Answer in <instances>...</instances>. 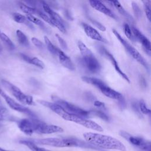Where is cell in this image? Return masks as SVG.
Here are the masks:
<instances>
[{
  "label": "cell",
  "mask_w": 151,
  "mask_h": 151,
  "mask_svg": "<svg viewBox=\"0 0 151 151\" xmlns=\"http://www.w3.org/2000/svg\"><path fill=\"white\" fill-rule=\"evenodd\" d=\"M85 140L90 145L99 148L106 149H114L126 151L125 146L117 139L96 133L87 132L83 133Z\"/></svg>",
  "instance_id": "cell-1"
},
{
  "label": "cell",
  "mask_w": 151,
  "mask_h": 151,
  "mask_svg": "<svg viewBox=\"0 0 151 151\" xmlns=\"http://www.w3.org/2000/svg\"><path fill=\"white\" fill-rule=\"evenodd\" d=\"M34 143L39 145H47L58 147H81L86 148H91L97 149L98 148L94 146L90 143H85L84 142L74 138H47L41 139H36L33 141Z\"/></svg>",
  "instance_id": "cell-2"
},
{
  "label": "cell",
  "mask_w": 151,
  "mask_h": 151,
  "mask_svg": "<svg viewBox=\"0 0 151 151\" xmlns=\"http://www.w3.org/2000/svg\"><path fill=\"white\" fill-rule=\"evenodd\" d=\"M81 78L84 81L88 84H92L93 86L97 87L104 96L110 99L119 100L123 97L122 94L109 87L104 82H103L102 80L100 79L94 77L86 76L82 77Z\"/></svg>",
  "instance_id": "cell-3"
},
{
  "label": "cell",
  "mask_w": 151,
  "mask_h": 151,
  "mask_svg": "<svg viewBox=\"0 0 151 151\" xmlns=\"http://www.w3.org/2000/svg\"><path fill=\"white\" fill-rule=\"evenodd\" d=\"M51 99L55 103L60 105L64 109V110L70 114H74L85 119L88 117L91 114L90 111L85 110L76 105H74L59 98L57 96H51Z\"/></svg>",
  "instance_id": "cell-4"
},
{
  "label": "cell",
  "mask_w": 151,
  "mask_h": 151,
  "mask_svg": "<svg viewBox=\"0 0 151 151\" xmlns=\"http://www.w3.org/2000/svg\"><path fill=\"white\" fill-rule=\"evenodd\" d=\"M1 83L4 88L7 89L21 103L28 105H32L34 104L32 96L24 94L15 85L5 80H2Z\"/></svg>",
  "instance_id": "cell-5"
},
{
  "label": "cell",
  "mask_w": 151,
  "mask_h": 151,
  "mask_svg": "<svg viewBox=\"0 0 151 151\" xmlns=\"http://www.w3.org/2000/svg\"><path fill=\"white\" fill-rule=\"evenodd\" d=\"M112 31H113V34L115 35V36L117 37V38L120 41L121 44L124 47V48L127 50V51L132 56V57L148 70H149V65H148L146 60L139 52V51L134 47H133L132 45H130L127 41H126L119 34V33L116 29H113Z\"/></svg>",
  "instance_id": "cell-6"
},
{
  "label": "cell",
  "mask_w": 151,
  "mask_h": 151,
  "mask_svg": "<svg viewBox=\"0 0 151 151\" xmlns=\"http://www.w3.org/2000/svg\"><path fill=\"white\" fill-rule=\"evenodd\" d=\"M79 62L86 70L91 73H99L101 68L100 63L92 52L82 56Z\"/></svg>",
  "instance_id": "cell-7"
},
{
  "label": "cell",
  "mask_w": 151,
  "mask_h": 151,
  "mask_svg": "<svg viewBox=\"0 0 151 151\" xmlns=\"http://www.w3.org/2000/svg\"><path fill=\"white\" fill-rule=\"evenodd\" d=\"M42 122L35 117L23 119L18 122V126L23 133L27 135H31L34 132H35Z\"/></svg>",
  "instance_id": "cell-8"
},
{
  "label": "cell",
  "mask_w": 151,
  "mask_h": 151,
  "mask_svg": "<svg viewBox=\"0 0 151 151\" xmlns=\"http://www.w3.org/2000/svg\"><path fill=\"white\" fill-rule=\"evenodd\" d=\"M0 95L4 98L7 104L11 107L12 109L21 112L23 113H25L30 116L31 117H34L35 114L34 113H32L28 108L24 106L23 105L17 103L16 101H15L14 99H12L11 97H10L8 95H7L2 90L0 89Z\"/></svg>",
  "instance_id": "cell-9"
},
{
  "label": "cell",
  "mask_w": 151,
  "mask_h": 151,
  "mask_svg": "<svg viewBox=\"0 0 151 151\" xmlns=\"http://www.w3.org/2000/svg\"><path fill=\"white\" fill-rule=\"evenodd\" d=\"M119 133L120 136L125 138L126 140H128L132 145L136 146L144 150L150 151L151 148L150 141L146 140L140 137L132 136L124 131H120Z\"/></svg>",
  "instance_id": "cell-10"
},
{
  "label": "cell",
  "mask_w": 151,
  "mask_h": 151,
  "mask_svg": "<svg viewBox=\"0 0 151 151\" xmlns=\"http://www.w3.org/2000/svg\"><path fill=\"white\" fill-rule=\"evenodd\" d=\"M66 120L70 121V122H73L76 123H78L86 128L88 129H91L98 132H103V128L97 123L96 122L91 121L90 120H88L87 119L79 117L78 116L70 114L67 119Z\"/></svg>",
  "instance_id": "cell-11"
},
{
  "label": "cell",
  "mask_w": 151,
  "mask_h": 151,
  "mask_svg": "<svg viewBox=\"0 0 151 151\" xmlns=\"http://www.w3.org/2000/svg\"><path fill=\"white\" fill-rule=\"evenodd\" d=\"M99 52L102 54L103 56H104V57L107 58L108 60H109L110 61V62L111 63V64H113V67H114L116 71L126 81H127L129 83H130V80L129 78V77H127V76L123 72V71L120 69L117 61L116 60V59L114 58V57L113 56V55L111 54H110L109 52V51H108L104 47H103V46H100V48L99 47Z\"/></svg>",
  "instance_id": "cell-12"
},
{
  "label": "cell",
  "mask_w": 151,
  "mask_h": 151,
  "mask_svg": "<svg viewBox=\"0 0 151 151\" xmlns=\"http://www.w3.org/2000/svg\"><path fill=\"white\" fill-rule=\"evenodd\" d=\"M130 29H131V31H132V32H133L135 38L143 45L146 52L149 55H150V41L138 29H137L134 26H132Z\"/></svg>",
  "instance_id": "cell-13"
},
{
  "label": "cell",
  "mask_w": 151,
  "mask_h": 151,
  "mask_svg": "<svg viewBox=\"0 0 151 151\" xmlns=\"http://www.w3.org/2000/svg\"><path fill=\"white\" fill-rule=\"evenodd\" d=\"M38 101L42 106L49 108L50 110L55 112L56 114L59 115L64 120L66 119L67 116L68 114V113H67L65 110H64V109L63 107H61L60 105L55 103H51V102H49L44 100H39Z\"/></svg>",
  "instance_id": "cell-14"
},
{
  "label": "cell",
  "mask_w": 151,
  "mask_h": 151,
  "mask_svg": "<svg viewBox=\"0 0 151 151\" xmlns=\"http://www.w3.org/2000/svg\"><path fill=\"white\" fill-rule=\"evenodd\" d=\"M81 25L87 35L91 39L106 43L108 42L107 41L105 38H104L96 29H94L88 24L84 22H82Z\"/></svg>",
  "instance_id": "cell-15"
},
{
  "label": "cell",
  "mask_w": 151,
  "mask_h": 151,
  "mask_svg": "<svg viewBox=\"0 0 151 151\" xmlns=\"http://www.w3.org/2000/svg\"><path fill=\"white\" fill-rule=\"evenodd\" d=\"M63 129L60 126L52 124H47L44 122H42L36 130L35 132L40 134H51L63 132Z\"/></svg>",
  "instance_id": "cell-16"
},
{
  "label": "cell",
  "mask_w": 151,
  "mask_h": 151,
  "mask_svg": "<svg viewBox=\"0 0 151 151\" xmlns=\"http://www.w3.org/2000/svg\"><path fill=\"white\" fill-rule=\"evenodd\" d=\"M89 2L90 4V5L97 11H100L101 13L113 19H117V17L114 14V13L110 9H109L106 6H105L101 1L93 0V1H90Z\"/></svg>",
  "instance_id": "cell-17"
},
{
  "label": "cell",
  "mask_w": 151,
  "mask_h": 151,
  "mask_svg": "<svg viewBox=\"0 0 151 151\" xmlns=\"http://www.w3.org/2000/svg\"><path fill=\"white\" fill-rule=\"evenodd\" d=\"M57 55L58 56L60 63L65 68L70 70H74L75 66L73 63L72 61L63 51L59 50Z\"/></svg>",
  "instance_id": "cell-18"
},
{
  "label": "cell",
  "mask_w": 151,
  "mask_h": 151,
  "mask_svg": "<svg viewBox=\"0 0 151 151\" xmlns=\"http://www.w3.org/2000/svg\"><path fill=\"white\" fill-rule=\"evenodd\" d=\"M42 2V5L43 7V9L44 10V11L48 14V16L54 20L59 21L60 22H61L62 24H63L64 25V20L62 19V18L55 12H54L52 9H51L50 8V7L48 5V4H47L45 2Z\"/></svg>",
  "instance_id": "cell-19"
},
{
  "label": "cell",
  "mask_w": 151,
  "mask_h": 151,
  "mask_svg": "<svg viewBox=\"0 0 151 151\" xmlns=\"http://www.w3.org/2000/svg\"><path fill=\"white\" fill-rule=\"evenodd\" d=\"M21 56L22 58L28 63L36 65L37 67H40V68H42V69L45 67L44 63L41 60H40L39 58H38L37 57L31 58V57H30L28 55H26L24 54H21Z\"/></svg>",
  "instance_id": "cell-20"
},
{
  "label": "cell",
  "mask_w": 151,
  "mask_h": 151,
  "mask_svg": "<svg viewBox=\"0 0 151 151\" xmlns=\"http://www.w3.org/2000/svg\"><path fill=\"white\" fill-rule=\"evenodd\" d=\"M113 5L115 6V8L117 9V11L123 15L124 16L125 18H126L130 22H134V19L133 18V17L131 16V15H130L124 9V8L121 5L120 3L118 1H113L111 2Z\"/></svg>",
  "instance_id": "cell-21"
},
{
  "label": "cell",
  "mask_w": 151,
  "mask_h": 151,
  "mask_svg": "<svg viewBox=\"0 0 151 151\" xmlns=\"http://www.w3.org/2000/svg\"><path fill=\"white\" fill-rule=\"evenodd\" d=\"M12 18H13V19L18 23L25 24L29 27H32L31 24H30V22L27 19L26 17L19 13L12 14Z\"/></svg>",
  "instance_id": "cell-22"
},
{
  "label": "cell",
  "mask_w": 151,
  "mask_h": 151,
  "mask_svg": "<svg viewBox=\"0 0 151 151\" xmlns=\"http://www.w3.org/2000/svg\"><path fill=\"white\" fill-rule=\"evenodd\" d=\"M16 34L17 37L18 41L20 44L25 47H28L29 45V41L27 37V36L22 32L21 30H17Z\"/></svg>",
  "instance_id": "cell-23"
},
{
  "label": "cell",
  "mask_w": 151,
  "mask_h": 151,
  "mask_svg": "<svg viewBox=\"0 0 151 151\" xmlns=\"http://www.w3.org/2000/svg\"><path fill=\"white\" fill-rule=\"evenodd\" d=\"M0 38L4 42L5 45L10 50H13L15 49V45L13 42L10 40V38L4 32L0 33Z\"/></svg>",
  "instance_id": "cell-24"
},
{
  "label": "cell",
  "mask_w": 151,
  "mask_h": 151,
  "mask_svg": "<svg viewBox=\"0 0 151 151\" xmlns=\"http://www.w3.org/2000/svg\"><path fill=\"white\" fill-rule=\"evenodd\" d=\"M44 41H45L46 47H47L48 50L50 52V53H51L53 55H57L58 52L60 49H58L55 45H54L52 44V42L50 41V40L46 36H44Z\"/></svg>",
  "instance_id": "cell-25"
},
{
  "label": "cell",
  "mask_w": 151,
  "mask_h": 151,
  "mask_svg": "<svg viewBox=\"0 0 151 151\" xmlns=\"http://www.w3.org/2000/svg\"><path fill=\"white\" fill-rule=\"evenodd\" d=\"M26 18L27 19L31 22H32L34 24H35L36 25H38V26H40L41 28H42L44 29H46V27L45 25V24H44V22L40 20V19H38L37 18L35 17L34 16H33L32 15H29V14H26Z\"/></svg>",
  "instance_id": "cell-26"
},
{
  "label": "cell",
  "mask_w": 151,
  "mask_h": 151,
  "mask_svg": "<svg viewBox=\"0 0 151 151\" xmlns=\"http://www.w3.org/2000/svg\"><path fill=\"white\" fill-rule=\"evenodd\" d=\"M19 8L21 9V11L27 14L32 15V14H37V9L33 8L32 7H30L23 3H19Z\"/></svg>",
  "instance_id": "cell-27"
},
{
  "label": "cell",
  "mask_w": 151,
  "mask_h": 151,
  "mask_svg": "<svg viewBox=\"0 0 151 151\" xmlns=\"http://www.w3.org/2000/svg\"><path fill=\"white\" fill-rule=\"evenodd\" d=\"M91 114H94L97 117H99L100 118H101V119L105 120V121H109V117L103 111H101V110H91L90 111Z\"/></svg>",
  "instance_id": "cell-28"
},
{
  "label": "cell",
  "mask_w": 151,
  "mask_h": 151,
  "mask_svg": "<svg viewBox=\"0 0 151 151\" xmlns=\"http://www.w3.org/2000/svg\"><path fill=\"white\" fill-rule=\"evenodd\" d=\"M139 109L140 111L145 114H150V109H149L146 106V103L143 100H140L139 101Z\"/></svg>",
  "instance_id": "cell-29"
},
{
  "label": "cell",
  "mask_w": 151,
  "mask_h": 151,
  "mask_svg": "<svg viewBox=\"0 0 151 151\" xmlns=\"http://www.w3.org/2000/svg\"><path fill=\"white\" fill-rule=\"evenodd\" d=\"M144 4V9L146 15L147 19L150 21V1H143Z\"/></svg>",
  "instance_id": "cell-30"
},
{
  "label": "cell",
  "mask_w": 151,
  "mask_h": 151,
  "mask_svg": "<svg viewBox=\"0 0 151 151\" xmlns=\"http://www.w3.org/2000/svg\"><path fill=\"white\" fill-rule=\"evenodd\" d=\"M37 14L43 20H44L45 22H47V23H48L49 24L53 26V24H52V19L51 18H50V17L45 14V13L42 12V11H40V10H37Z\"/></svg>",
  "instance_id": "cell-31"
},
{
  "label": "cell",
  "mask_w": 151,
  "mask_h": 151,
  "mask_svg": "<svg viewBox=\"0 0 151 151\" xmlns=\"http://www.w3.org/2000/svg\"><path fill=\"white\" fill-rule=\"evenodd\" d=\"M9 116L7 109L0 104V121L6 119Z\"/></svg>",
  "instance_id": "cell-32"
},
{
  "label": "cell",
  "mask_w": 151,
  "mask_h": 151,
  "mask_svg": "<svg viewBox=\"0 0 151 151\" xmlns=\"http://www.w3.org/2000/svg\"><path fill=\"white\" fill-rule=\"evenodd\" d=\"M124 32L126 35V36L130 40H133V37H132V32L130 29V27L127 24H124Z\"/></svg>",
  "instance_id": "cell-33"
},
{
  "label": "cell",
  "mask_w": 151,
  "mask_h": 151,
  "mask_svg": "<svg viewBox=\"0 0 151 151\" xmlns=\"http://www.w3.org/2000/svg\"><path fill=\"white\" fill-rule=\"evenodd\" d=\"M132 8L133 9L134 13L136 18H139L140 17L141 15H142V12H141V10L140 9V8L134 2H132Z\"/></svg>",
  "instance_id": "cell-34"
},
{
  "label": "cell",
  "mask_w": 151,
  "mask_h": 151,
  "mask_svg": "<svg viewBox=\"0 0 151 151\" xmlns=\"http://www.w3.org/2000/svg\"><path fill=\"white\" fill-rule=\"evenodd\" d=\"M88 19L91 22V23L94 25L97 28H99L100 30H101V31H106V27L104 26H103L101 24H100V22H99L98 21L94 20V19H93L90 18H88Z\"/></svg>",
  "instance_id": "cell-35"
},
{
  "label": "cell",
  "mask_w": 151,
  "mask_h": 151,
  "mask_svg": "<svg viewBox=\"0 0 151 151\" xmlns=\"http://www.w3.org/2000/svg\"><path fill=\"white\" fill-rule=\"evenodd\" d=\"M55 36H56V37H57V40H58V42H59V43H60V46L61 47V48L63 49V50H67V43H66V42H65V41L63 39V38H62L58 34H55Z\"/></svg>",
  "instance_id": "cell-36"
},
{
  "label": "cell",
  "mask_w": 151,
  "mask_h": 151,
  "mask_svg": "<svg viewBox=\"0 0 151 151\" xmlns=\"http://www.w3.org/2000/svg\"><path fill=\"white\" fill-rule=\"evenodd\" d=\"M31 41H32V42L38 48H43L44 47V45L42 44V42L38 39H37V38H35V37H32L31 38Z\"/></svg>",
  "instance_id": "cell-37"
},
{
  "label": "cell",
  "mask_w": 151,
  "mask_h": 151,
  "mask_svg": "<svg viewBox=\"0 0 151 151\" xmlns=\"http://www.w3.org/2000/svg\"><path fill=\"white\" fill-rule=\"evenodd\" d=\"M94 104L95 106H96L97 107H99V108H104L105 107L104 103H103L100 101H98V100L95 101L94 103Z\"/></svg>",
  "instance_id": "cell-38"
},
{
  "label": "cell",
  "mask_w": 151,
  "mask_h": 151,
  "mask_svg": "<svg viewBox=\"0 0 151 151\" xmlns=\"http://www.w3.org/2000/svg\"><path fill=\"white\" fill-rule=\"evenodd\" d=\"M118 101H119V105L121 109H123L126 106V103H125V100L124 99V97L122 98L121 99L119 100Z\"/></svg>",
  "instance_id": "cell-39"
},
{
  "label": "cell",
  "mask_w": 151,
  "mask_h": 151,
  "mask_svg": "<svg viewBox=\"0 0 151 151\" xmlns=\"http://www.w3.org/2000/svg\"><path fill=\"white\" fill-rule=\"evenodd\" d=\"M0 151H12V150H6L5 149H4V148H2L0 147Z\"/></svg>",
  "instance_id": "cell-40"
}]
</instances>
